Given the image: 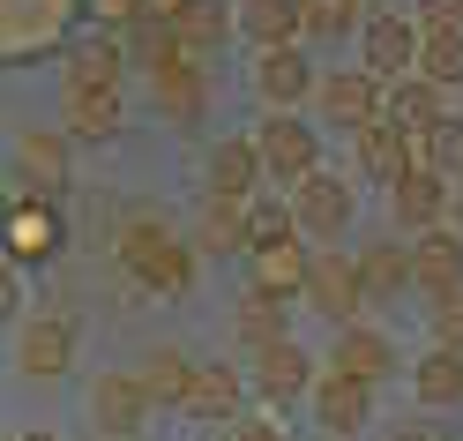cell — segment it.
<instances>
[{"mask_svg":"<svg viewBox=\"0 0 463 441\" xmlns=\"http://www.w3.org/2000/svg\"><path fill=\"white\" fill-rule=\"evenodd\" d=\"M240 397H247V381L232 374V367H194V381H187V419H202V427H232L240 419Z\"/></svg>","mask_w":463,"mask_h":441,"instance_id":"44dd1931","label":"cell"},{"mask_svg":"<svg viewBox=\"0 0 463 441\" xmlns=\"http://www.w3.org/2000/svg\"><path fill=\"white\" fill-rule=\"evenodd\" d=\"M187 381H194V360L180 344H157L150 360H142V389H150L157 404H187Z\"/></svg>","mask_w":463,"mask_h":441,"instance_id":"f546056e","label":"cell"},{"mask_svg":"<svg viewBox=\"0 0 463 441\" xmlns=\"http://www.w3.org/2000/svg\"><path fill=\"white\" fill-rule=\"evenodd\" d=\"M419 23L426 31H463V0H419Z\"/></svg>","mask_w":463,"mask_h":441,"instance_id":"8d00e7d4","label":"cell"},{"mask_svg":"<svg viewBox=\"0 0 463 441\" xmlns=\"http://www.w3.org/2000/svg\"><path fill=\"white\" fill-rule=\"evenodd\" d=\"M449 225H463V187H456V210H449Z\"/></svg>","mask_w":463,"mask_h":441,"instance_id":"b9f144b4","label":"cell"},{"mask_svg":"<svg viewBox=\"0 0 463 441\" xmlns=\"http://www.w3.org/2000/svg\"><path fill=\"white\" fill-rule=\"evenodd\" d=\"M128 61H135L128 38H112V31L75 38V45H68V91H120V68H128Z\"/></svg>","mask_w":463,"mask_h":441,"instance_id":"ac0fdd59","label":"cell"},{"mask_svg":"<svg viewBox=\"0 0 463 441\" xmlns=\"http://www.w3.org/2000/svg\"><path fill=\"white\" fill-rule=\"evenodd\" d=\"M240 337L262 351V344H284V300L277 292H247L240 300Z\"/></svg>","mask_w":463,"mask_h":441,"instance_id":"1f68e13d","label":"cell"},{"mask_svg":"<svg viewBox=\"0 0 463 441\" xmlns=\"http://www.w3.org/2000/svg\"><path fill=\"white\" fill-rule=\"evenodd\" d=\"M254 142H262L269 180H284V187H299L307 172H322V142H314V128L299 120V112H269V120L254 128Z\"/></svg>","mask_w":463,"mask_h":441,"instance_id":"277c9868","label":"cell"},{"mask_svg":"<svg viewBox=\"0 0 463 441\" xmlns=\"http://www.w3.org/2000/svg\"><path fill=\"white\" fill-rule=\"evenodd\" d=\"M419 75L441 82V91H456V82H463V31H426V45H419Z\"/></svg>","mask_w":463,"mask_h":441,"instance_id":"4dcf8cb0","label":"cell"},{"mask_svg":"<svg viewBox=\"0 0 463 441\" xmlns=\"http://www.w3.org/2000/svg\"><path fill=\"white\" fill-rule=\"evenodd\" d=\"M419 165L433 172H449V180H463V120H433L419 135Z\"/></svg>","mask_w":463,"mask_h":441,"instance_id":"d6a6232c","label":"cell"},{"mask_svg":"<svg viewBox=\"0 0 463 441\" xmlns=\"http://www.w3.org/2000/svg\"><path fill=\"white\" fill-rule=\"evenodd\" d=\"M433 344H463V284L433 292Z\"/></svg>","mask_w":463,"mask_h":441,"instance_id":"e575fe53","label":"cell"},{"mask_svg":"<svg viewBox=\"0 0 463 441\" xmlns=\"http://www.w3.org/2000/svg\"><path fill=\"white\" fill-rule=\"evenodd\" d=\"M329 367L336 374H359V381H389L396 374V344L382 330H366V321H344L336 344H329Z\"/></svg>","mask_w":463,"mask_h":441,"instance_id":"d6986e66","label":"cell"},{"mask_svg":"<svg viewBox=\"0 0 463 441\" xmlns=\"http://www.w3.org/2000/svg\"><path fill=\"white\" fill-rule=\"evenodd\" d=\"M359 270H366V292H373V300H396L403 284H419V270H411V247H396V240H382V247H359Z\"/></svg>","mask_w":463,"mask_h":441,"instance_id":"83f0119b","label":"cell"},{"mask_svg":"<svg viewBox=\"0 0 463 441\" xmlns=\"http://www.w3.org/2000/svg\"><path fill=\"white\" fill-rule=\"evenodd\" d=\"M307 307H314V314H329L336 330H344V321H359V314L373 307L359 254H336V247H322V254H314V270H307Z\"/></svg>","mask_w":463,"mask_h":441,"instance_id":"7a4b0ae2","label":"cell"},{"mask_svg":"<svg viewBox=\"0 0 463 441\" xmlns=\"http://www.w3.org/2000/svg\"><path fill=\"white\" fill-rule=\"evenodd\" d=\"M120 270H128L142 292L180 300V292L194 284V240H180V232L157 225V217H135V225L120 232Z\"/></svg>","mask_w":463,"mask_h":441,"instance_id":"6da1fadb","label":"cell"},{"mask_svg":"<svg viewBox=\"0 0 463 441\" xmlns=\"http://www.w3.org/2000/svg\"><path fill=\"white\" fill-rule=\"evenodd\" d=\"M359 165L373 172V180H403V172H411L419 165V135H403L396 120H389V112H382V120H373V128H359Z\"/></svg>","mask_w":463,"mask_h":441,"instance_id":"603a6c76","label":"cell"},{"mask_svg":"<svg viewBox=\"0 0 463 441\" xmlns=\"http://www.w3.org/2000/svg\"><path fill=\"white\" fill-rule=\"evenodd\" d=\"M202 53H172V61H157V68H142L150 75V98H157V112H172V120H202V105H210V82H202Z\"/></svg>","mask_w":463,"mask_h":441,"instance_id":"4fadbf2b","label":"cell"},{"mask_svg":"<svg viewBox=\"0 0 463 441\" xmlns=\"http://www.w3.org/2000/svg\"><path fill=\"white\" fill-rule=\"evenodd\" d=\"M314 105L329 112V128H373L389 112V82L373 68H344V75H322V91H314Z\"/></svg>","mask_w":463,"mask_h":441,"instance_id":"5b68a950","label":"cell"},{"mask_svg":"<svg viewBox=\"0 0 463 441\" xmlns=\"http://www.w3.org/2000/svg\"><path fill=\"white\" fill-rule=\"evenodd\" d=\"M240 31L254 45H292L307 31V0H240Z\"/></svg>","mask_w":463,"mask_h":441,"instance_id":"cb8c5ba5","label":"cell"},{"mask_svg":"<svg viewBox=\"0 0 463 441\" xmlns=\"http://www.w3.org/2000/svg\"><path fill=\"white\" fill-rule=\"evenodd\" d=\"M15 441H52V434H45V427H23V434H15Z\"/></svg>","mask_w":463,"mask_h":441,"instance_id":"ab89813d","label":"cell"},{"mask_svg":"<svg viewBox=\"0 0 463 441\" xmlns=\"http://www.w3.org/2000/svg\"><path fill=\"white\" fill-rule=\"evenodd\" d=\"M224 441H284V427H277V419H232Z\"/></svg>","mask_w":463,"mask_h":441,"instance_id":"74e56055","label":"cell"},{"mask_svg":"<svg viewBox=\"0 0 463 441\" xmlns=\"http://www.w3.org/2000/svg\"><path fill=\"white\" fill-rule=\"evenodd\" d=\"M269 180V165H262V142L254 135H232V142H217L210 150V195H224V202H254V187Z\"/></svg>","mask_w":463,"mask_h":441,"instance_id":"e0dca14e","label":"cell"},{"mask_svg":"<svg viewBox=\"0 0 463 441\" xmlns=\"http://www.w3.org/2000/svg\"><path fill=\"white\" fill-rule=\"evenodd\" d=\"M61 128L75 142H112V135H120V91H68Z\"/></svg>","mask_w":463,"mask_h":441,"instance_id":"d4e9b609","label":"cell"},{"mask_svg":"<svg viewBox=\"0 0 463 441\" xmlns=\"http://www.w3.org/2000/svg\"><path fill=\"white\" fill-rule=\"evenodd\" d=\"M314 419H322L336 441H352L366 419H373V381H359V374H322V381H314Z\"/></svg>","mask_w":463,"mask_h":441,"instance_id":"7c38bea8","label":"cell"},{"mask_svg":"<svg viewBox=\"0 0 463 441\" xmlns=\"http://www.w3.org/2000/svg\"><path fill=\"white\" fill-rule=\"evenodd\" d=\"M194 247H202V254H254V217H247V202L210 195V202H202V217H194Z\"/></svg>","mask_w":463,"mask_h":441,"instance_id":"7402d4cb","label":"cell"},{"mask_svg":"<svg viewBox=\"0 0 463 441\" xmlns=\"http://www.w3.org/2000/svg\"><path fill=\"white\" fill-rule=\"evenodd\" d=\"M75 367V330L61 314H38V321H23L15 330V374L23 381H52V374H68Z\"/></svg>","mask_w":463,"mask_h":441,"instance_id":"30bf717a","label":"cell"},{"mask_svg":"<svg viewBox=\"0 0 463 441\" xmlns=\"http://www.w3.org/2000/svg\"><path fill=\"white\" fill-rule=\"evenodd\" d=\"M359 23V0H307V38H344Z\"/></svg>","mask_w":463,"mask_h":441,"instance_id":"836d02e7","label":"cell"},{"mask_svg":"<svg viewBox=\"0 0 463 441\" xmlns=\"http://www.w3.org/2000/svg\"><path fill=\"white\" fill-rule=\"evenodd\" d=\"M68 128H23L15 135V172H23V187H38V195H52V187H68Z\"/></svg>","mask_w":463,"mask_h":441,"instance_id":"5bb4252c","label":"cell"},{"mask_svg":"<svg viewBox=\"0 0 463 441\" xmlns=\"http://www.w3.org/2000/svg\"><path fill=\"white\" fill-rule=\"evenodd\" d=\"M396 441H433V434H426V427H403V434H396Z\"/></svg>","mask_w":463,"mask_h":441,"instance_id":"60d3db41","label":"cell"},{"mask_svg":"<svg viewBox=\"0 0 463 441\" xmlns=\"http://www.w3.org/2000/svg\"><path fill=\"white\" fill-rule=\"evenodd\" d=\"M90 8H98V23H105V31H128L135 15H150V0H90Z\"/></svg>","mask_w":463,"mask_h":441,"instance_id":"d590c367","label":"cell"},{"mask_svg":"<svg viewBox=\"0 0 463 441\" xmlns=\"http://www.w3.org/2000/svg\"><path fill=\"white\" fill-rule=\"evenodd\" d=\"M254 91H262L269 112H292L307 105L314 91H322V75H314V61L299 45H262V61H254Z\"/></svg>","mask_w":463,"mask_h":441,"instance_id":"52a82bcc","label":"cell"},{"mask_svg":"<svg viewBox=\"0 0 463 441\" xmlns=\"http://www.w3.org/2000/svg\"><path fill=\"white\" fill-rule=\"evenodd\" d=\"M389 210H396L403 232H433V225H449V210H456V180H449V172H433V165H411L389 187Z\"/></svg>","mask_w":463,"mask_h":441,"instance_id":"8992f818","label":"cell"},{"mask_svg":"<svg viewBox=\"0 0 463 441\" xmlns=\"http://www.w3.org/2000/svg\"><path fill=\"white\" fill-rule=\"evenodd\" d=\"M307 389H314V360H307L292 337L254 351V397H262V404H292V397H307Z\"/></svg>","mask_w":463,"mask_h":441,"instance_id":"2e32d148","label":"cell"},{"mask_svg":"<svg viewBox=\"0 0 463 441\" xmlns=\"http://www.w3.org/2000/svg\"><path fill=\"white\" fill-rule=\"evenodd\" d=\"M411 270L426 292H456L463 284V225H433L411 240Z\"/></svg>","mask_w":463,"mask_h":441,"instance_id":"ffe728a7","label":"cell"},{"mask_svg":"<svg viewBox=\"0 0 463 441\" xmlns=\"http://www.w3.org/2000/svg\"><path fill=\"white\" fill-rule=\"evenodd\" d=\"M247 270H254V292H277V300H307V270H314V254L299 247V232H277V240H254Z\"/></svg>","mask_w":463,"mask_h":441,"instance_id":"8fae6325","label":"cell"},{"mask_svg":"<svg viewBox=\"0 0 463 441\" xmlns=\"http://www.w3.org/2000/svg\"><path fill=\"white\" fill-rule=\"evenodd\" d=\"M419 45H426V31H411L403 15H366V68L382 82L419 75Z\"/></svg>","mask_w":463,"mask_h":441,"instance_id":"9a60e30c","label":"cell"},{"mask_svg":"<svg viewBox=\"0 0 463 441\" xmlns=\"http://www.w3.org/2000/svg\"><path fill=\"white\" fill-rule=\"evenodd\" d=\"M0 240H8V262H23V270H38V262H52L68 247V225L61 210H52V195H15L8 202V225H0Z\"/></svg>","mask_w":463,"mask_h":441,"instance_id":"3957f363","label":"cell"},{"mask_svg":"<svg viewBox=\"0 0 463 441\" xmlns=\"http://www.w3.org/2000/svg\"><path fill=\"white\" fill-rule=\"evenodd\" d=\"M411 381H419L426 404H463V344H433Z\"/></svg>","mask_w":463,"mask_h":441,"instance_id":"f1b7e54d","label":"cell"},{"mask_svg":"<svg viewBox=\"0 0 463 441\" xmlns=\"http://www.w3.org/2000/svg\"><path fill=\"white\" fill-rule=\"evenodd\" d=\"M389 120H396L403 135H426L433 120H449V112H441V82H426V75L389 82Z\"/></svg>","mask_w":463,"mask_h":441,"instance_id":"484cf974","label":"cell"},{"mask_svg":"<svg viewBox=\"0 0 463 441\" xmlns=\"http://www.w3.org/2000/svg\"><path fill=\"white\" fill-rule=\"evenodd\" d=\"M187 8V0H150V15H180Z\"/></svg>","mask_w":463,"mask_h":441,"instance_id":"f35d334b","label":"cell"},{"mask_svg":"<svg viewBox=\"0 0 463 441\" xmlns=\"http://www.w3.org/2000/svg\"><path fill=\"white\" fill-rule=\"evenodd\" d=\"M150 389H142V374H98L90 381V419L105 441H135V427L150 419Z\"/></svg>","mask_w":463,"mask_h":441,"instance_id":"ba28073f","label":"cell"},{"mask_svg":"<svg viewBox=\"0 0 463 441\" xmlns=\"http://www.w3.org/2000/svg\"><path fill=\"white\" fill-rule=\"evenodd\" d=\"M172 23H180V45L187 53H217L232 31H240V15H224V0H187Z\"/></svg>","mask_w":463,"mask_h":441,"instance_id":"4316f807","label":"cell"},{"mask_svg":"<svg viewBox=\"0 0 463 441\" xmlns=\"http://www.w3.org/2000/svg\"><path fill=\"white\" fill-rule=\"evenodd\" d=\"M352 210H359V195L336 180V172H307V180L292 187V217H299V232H314V240H336L344 225H352Z\"/></svg>","mask_w":463,"mask_h":441,"instance_id":"9c48e42d","label":"cell"}]
</instances>
